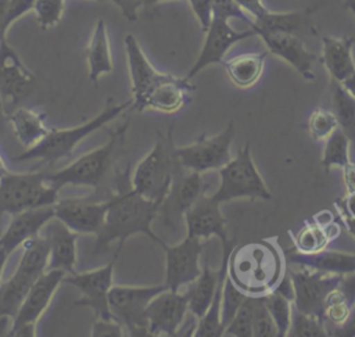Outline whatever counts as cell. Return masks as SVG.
<instances>
[{
  "label": "cell",
  "instance_id": "cell-1",
  "mask_svg": "<svg viewBox=\"0 0 355 337\" xmlns=\"http://www.w3.org/2000/svg\"><path fill=\"white\" fill-rule=\"evenodd\" d=\"M130 168H125L116 175V190L108 198V211L101 230L96 234V247L93 251L107 250L108 244L118 241L119 252L125 241L136 234H143L161 248L168 244L153 232V222L158 216L159 204L139 194L129 175Z\"/></svg>",
  "mask_w": 355,
  "mask_h": 337
},
{
  "label": "cell",
  "instance_id": "cell-2",
  "mask_svg": "<svg viewBox=\"0 0 355 337\" xmlns=\"http://www.w3.org/2000/svg\"><path fill=\"white\" fill-rule=\"evenodd\" d=\"M284 275L282 254L269 241L236 247L227 259V277L247 295H266Z\"/></svg>",
  "mask_w": 355,
  "mask_h": 337
},
{
  "label": "cell",
  "instance_id": "cell-3",
  "mask_svg": "<svg viewBox=\"0 0 355 337\" xmlns=\"http://www.w3.org/2000/svg\"><path fill=\"white\" fill-rule=\"evenodd\" d=\"M132 98L123 103H116L112 97L107 98L104 108L92 119L72 128H51L49 135L35 147L18 154L15 161H42L54 164L65 157H69L75 147L97 129L104 128L108 122L118 118L123 111L132 107Z\"/></svg>",
  "mask_w": 355,
  "mask_h": 337
},
{
  "label": "cell",
  "instance_id": "cell-4",
  "mask_svg": "<svg viewBox=\"0 0 355 337\" xmlns=\"http://www.w3.org/2000/svg\"><path fill=\"white\" fill-rule=\"evenodd\" d=\"M175 150L173 126H171L166 135L158 133L154 147L137 162L132 184L139 194L157 204L162 202L176 172L182 168Z\"/></svg>",
  "mask_w": 355,
  "mask_h": 337
},
{
  "label": "cell",
  "instance_id": "cell-5",
  "mask_svg": "<svg viewBox=\"0 0 355 337\" xmlns=\"http://www.w3.org/2000/svg\"><path fill=\"white\" fill-rule=\"evenodd\" d=\"M128 128L129 122H125L115 129H108L110 139L107 143L83 154L62 169L47 172V182L57 190L67 184L97 187L112 164L114 157L122 151Z\"/></svg>",
  "mask_w": 355,
  "mask_h": 337
},
{
  "label": "cell",
  "instance_id": "cell-6",
  "mask_svg": "<svg viewBox=\"0 0 355 337\" xmlns=\"http://www.w3.org/2000/svg\"><path fill=\"white\" fill-rule=\"evenodd\" d=\"M58 191L47 179L46 172H8L0 178V215L54 205Z\"/></svg>",
  "mask_w": 355,
  "mask_h": 337
},
{
  "label": "cell",
  "instance_id": "cell-7",
  "mask_svg": "<svg viewBox=\"0 0 355 337\" xmlns=\"http://www.w3.org/2000/svg\"><path fill=\"white\" fill-rule=\"evenodd\" d=\"M218 172L220 182L211 197L220 204L236 198H272L266 183L252 161L250 143H245Z\"/></svg>",
  "mask_w": 355,
  "mask_h": 337
},
{
  "label": "cell",
  "instance_id": "cell-8",
  "mask_svg": "<svg viewBox=\"0 0 355 337\" xmlns=\"http://www.w3.org/2000/svg\"><path fill=\"white\" fill-rule=\"evenodd\" d=\"M166 284L125 286L115 284L108 293V305L112 316L122 323L128 336L150 337L146 309L150 301L166 290Z\"/></svg>",
  "mask_w": 355,
  "mask_h": 337
},
{
  "label": "cell",
  "instance_id": "cell-9",
  "mask_svg": "<svg viewBox=\"0 0 355 337\" xmlns=\"http://www.w3.org/2000/svg\"><path fill=\"white\" fill-rule=\"evenodd\" d=\"M65 272L61 269H47L29 288L18 313L11 320L7 336L33 337L36 325L49 308L58 286L64 283Z\"/></svg>",
  "mask_w": 355,
  "mask_h": 337
},
{
  "label": "cell",
  "instance_id": "cell-10",
  "mask_svg": "<svg viewBox=\"0 0 355 337\" xmlns=\"http://www.w3.org/2000/svg\"><path fill=\"white\" fill-rule=\"evenodd\" d=\"M234 135V123L229 122L227 126L215 136L208 137L202 135L189 146H176V157L187 171L198 173L214 169L218 171L232 159L230 146Z\"/></svg>",
  "mask_w": 355,
  "mask_h": 337
},
{
  "label": "cell",
  "instance_id": "cell-11",
  "mask_svg": "<svg viewBox=\"0 0 355 337\" xmlns=\"http://www.w3.org/2000/svg\"><path fill=\"white\" fill-rule=\"evenodd\" d=\"M287 272L294 288V308L305 313L316 315L324 320V298L327 293L340 283L343 275L301 265L290 268Z\"/></svg>",
  "mask_w": 355,
  "mask_h": 337
},
{
  "label": "cell",
  "instance_id": "cell-12",
  "mask_svg": "<svg viewBox=\"0 0 355 337\" xmlns=\"http://www.w3.org/2000/svg\"><path fill=\"white\" fill-rule=\"evenodd\" d=\"M118 254L119 252L116 251L115 257L108 263L97 269L80 273L75 272L72 275H65L64 277V283L71 284L82 294V297L76 300L75 304L92 308L94 318H114L108 305V293L114 286V266L118 259Z\"/></svg>",
  "mask_w": 355,
  "mask_h": 337
},
{
  "label": "cell",
  "instance_id": "cell-13",
  "mask_svg": "<svg viewBox=\"0 0 355 337\" xmlns=\"http://www.w3.org/2000/svg\"><path fill=\"white\" fill-rule=\"evenodd\" d=\"M205 187L202 173L187 171L182 166L173 178L169 191L159 204L158 215L162 223L176 230L179 223L184 219L186 211L205 193Z\"/></svg>",
  "mask_w": 355,
  "mask_h": 337
},
{
  "label": "cell",
  "instance_id": "cell-14",
  "mask_svg": "<svg viewBox=\"0 0 355 337\" xmlns=\"http://www.w3.org/2000/svg\"><path fill=\"white\" fill-rule=\"evenodd\" d=\"M207 241L186 236L180 243L166 245L165 254V284L172 291H179L194 282L202 269L200 263L201 252Z\"/></svg>",
  "mask_w": 355,
  "mask_h": 337
},
{
  "label": "cell",
  "instance_id": "cell-15",
  "mask_svg": "<svg viewBox=\"0 0 355 337\" xmlns=\"http://www.w3.org/2000/svg\"><path fill=\"white\" fill-rule=\"evenodd\" d=\"M204 33L205 39L201 51L186 75V78L190 80L208 65L222 64L226 53L233 44L257 35L254 28L251 26L245 31H236L230 26L229 19L220 17H214L208 29Z\"/></svg>",
  "mask_w": 355,
  "mask_h": 337
},
{
  "label": "cell",
  "instance_id": "cell-16",
  "mask_svg": "<svg viewBox=\"0 0 355 337\" xmlns=\"http://www.w3.org/2000/svg\"><path fill=\"white\" fill-rule=\"evenodd\" d=\"M54 216L78 234H97L105 221L108 198L92 201L83 197L58 198L53 205Z\"/></svg>",
  "mask_w": 355,
  "mask_h": 337
},
{
  "label": "cell",
  "instance_id": "cell-17",
  "mask_svg": "<svg viewBox=\"0 0 355 337\" xmlns=\"http://www.w3.org/2000/svg\"><path fill=\"white\" fill-rule=\"evenodd\" d=\"M189 311V300L184 291H172L169 288L157 294L146 309L150 336H176L184 323Z\"/></svg>",
  "mask_w": 355,
  "mask_h": 337
},
{
  "label": "cell",
  "instance_id": "cell-18",
  "mask_svg": "<svg viewBox=\"0 0 355 337\" xmlns=\"http://www.w3.org/2000/svg\"><path fill=\"white\" fill-rule=\"evenodd\" d=\"M194 89L196 86L186 76L179 78L164 72L132 110L139 112L151 110L164 114H175L190 103Z\"/></svg>",
  "mask_w": 355,
  "mask_h": 337
},
{
  "label": "cell",
  "instance_id": "cell-19",
  "mask_svg": "<svg viewBox=\"0 0 355 337\" xmlns=\"http://www.w3.org/2000/svg\"><path fill=\"white\" fill-rule=\"evenodd\" d=\"M46 272V266L33 257L21 255L10 279L0 284V319H14L32 284Z\"/></svg>",
  "mask_w": 355,
  "mask_h": 337
},
{
  "label": "cell",
  "instance_id": "cell-20",
  "mask_svg": "<svg viewBox=\"0 0 355 337\" xmlns=\"http://www.w3.org/2000/svg\"><path fill=\"white\" fill-rule=\"evenodd\" d=\"M35 82L33 72L24 64L7 36L0 37V93L6 101L18 104Z\"/></svg>",
  "mask_w": 355,
  "mask_h": 337
},
{
  "label": "cell",
  "instance_id": "cell-21",
  "mask_svg": "<svg viewBox=\"0 0 355 337\" xmlns=\"http://www.w3.org/2000/svg\"><path fill=\"white\" fill-rule=\"evenodd\" d=\"M186 236L198 237L208 241L211 237H218L222 245L230 243L226 229V218L220 211V202L208 194H202L184 214Z\"/></svg>",
  "mask_w": 355,
  "mask_h": 337
},
{
  "label": "cell",
  "instance_id": "cell-22",
  "mask_svg": "<svg viewBox=\"0 0 355 337\" xmlns=\"http://www.w3.org/2000/svg\"><path fill=\"white\" fill-rule=\"evenodd\" d=\"M265 46L266 50L284 60L287 64H290L304 79L313 80V62L316 60V55L311 53L304 40L298 37L293 32H283V31H275V32H263L258 35Z\"/></svg>",
  "mask_w": 355,
  "mask_h": 337
},
{
  "label": "cell",
  "instance_id": "cell-23",
  "mask_svg": "<svg viewBox=\"0 0 355 337\" xmlns=\"http://www.w3.org/2000/svg\"><path fill=\"white\" fill-rule=\"evenodd\" d=\"M49 244V266L47 269H61L67 275L76 272V240L78 233L72 232L55 216L51 218L42 229Z\"/></svg>",
  "mask_w": 355,
  "mask_h": 337
},
{
  "label": "cell",
  "instance_id": "cell-24",
  "mask_svg": "<svg viewBox=\"0 0 355 337\" xmlns=\"http://www.w3.org/2000/svg\"><path fill=\"white\" fill-rule=\"evenodd\" d=\"M54 218L53 205L26 209L12 215L7 229L0 236V245L11 255L28 239L40 234L44 225Z\"/></svg>",
  "mask_w": 355,
  "mask_h": 337
},
{
  "label": "cell",
  "instance_id": "cell-25",
  "mask_svg": "<svg viewBox=\"0 0 355 337\" xmlns=\"http://www.w3.org/2000/svg\"><path fill=\"white\" fill-rule=\"evenodd\" d=\"M123 44H125L126 61H128V68L130 75L132 101H133L132 107H133L144 97V94L161 78L164 72L155 69V67L150 62V60L144 54L139 40L133 35L130 33L126 35Z\"/></svg>",
  "mask_w": 355,
  "mask_h": 337
},
{
  "label": "cell",
  "instance_id": "cell-26",
  "mask_svg": "<svg viewBox=\"0 0 355 337\" xmlns=\"http://www.w3.org/2000/svg\"><path fill=\"white\" fill-rule=\"evenodd\" d=\"M354 37L322 36V62L327 69L330 79L343 83L355 72V61L352 58Z\"/></svg>",
  "mask_w": 355,
  "mask_h": 337
},
{
  "label": "cell",
  "instance_id": "cell-27",
  "mask_svg": "<svg viewBox=\"0 0 355 337\" xmlns=\"http://www.w3.org/2000/svg\"><path fill=\"white\" fill-rule=\"evenodd\" d=\"M8 123L14 132L15 139L28 150L39 144L50 132L46 125V116L26 107H18L8 115Z\"/></svg>",
  "mask_w": 355,
  "mask_h": 337
},
{
  "label": "cell",
  "instance_id": "cell-28",
  "mask_svg": "<svg viewBox=\"0 0 355 337\" xmlns=\"http://www.w3.org/2000/svg\"><path fill=\"white\" fill-rule=\"evenodd\" d=\"M86 60L89 67V79L97 85L101 75L110 74L114 69L112 53L107 25L103 18L97 19L90 40L86 47Z\"/></svg>",
  "mask_w": 355,
  "mask_h": 337
},
{
  "label": "cell",
  "instance_id": "cell-29",
  "mask_svg": "<svg viewBox=\"0 0 355 337\" xmlns=\"http://www.w3.org/2000/svg\"><path fill=\"white\" fill-rule=\"evenodd\" d=\"M287 261L293 265H301L331 273H354L355 272V252H344L337 250H322L316 254H287Z\"/></svg>",
  "mask_w": 355,
  "mask_h": 337
},
{
  "label": "cell",
  "instance_id": "cell-30",
  "mask_svg": "<svg viewBox=\"0 0 355 337\" xmlns=\"http://www.w3.org/2000/svg\"><path fill=\"white\" fill-rule=\"evenodd\" d=\"M340 226L336 221L322 223L316 219L305 221L297 233H290L295 252L316 254L340 234Z\"/></svg>",
  "mask_w": 355,
  "mask_h": 337
},
{
  "label": "cell",
  "instance_id": "cell-31",
  "mask_svg": "<svg viewBox=\"0 0 355 337\" xmlns=\"http://www.w3.org/2000/svg\"><path fill=\"white\" fill-rule=\"evenodd\" d=\"M233 248H234V245L232 241L222 245L223 255H222V263L219 268L218 287H216V291H215V295L212 298L209 308L201 318H198L197 327L194 330L196 337H220V336H223L225 329H223L222 319H220L222 291H223V283H225V279L227 275V259H229V255Z\"/></svg>",
  "mask_w": 355,
  "mask_h": 337
},
{
  "label": "cell",
  "instance_id": "cell-32",
  "mask_svg": "<svg viewBox=\"0 0 355 337\" xmlns=\"http://www.w3.org/2000/svg\"><path fill=\"white\" fill-rule=\"evenodd\" d=\"M268 53V50L259 53H243L229 60H223L222 65L236 87L248 89L259 80Z\"/></svg>",
  "mask_w": 355,
  "mask_h": 337
},
{
  "label": "cell",
  "instance_id": "cell-33",
  "mask_svg": "<svg viewBox=\"0 0 355 337\" xmlns=\"http://www.w3.org/2000/svg\"><path fill=\"white\" fill-rule=\"evenodd\" d=\"M218 282H219V270H214L209 266L208 257H207L202 263L200 276L194 282L187 284L184 290L189 300L190 313L196 315L197 318H201L207 312L215 295Z\"/></svg>",
  "mask_w": 355,
  "mask_h": 337
},
{
  "label": "cell",
  "instance_id": "cell-34",
  "mask_svg": "<svg viewBox=\"0 0 355 337\" xmlns=\"http://www.w3.org/2000/svg\"><path fill=\"white\" fill-rule=\"evenodd\" d=\"M313 10L315 8H305V10H297V11L269 10L265 15L255 19L251 28H254L257 35L263 32H275V31L295 33L300 29L312 26L311 15Z\"/></svg>",
  "mask_w": 355,
  "mask_h": 337
},
{
  "label": "cell",
  "instance_id": "cell-35",
  "mask_svg": "<svg viewBox=\"0 0 355 337\" xmlns=\"http://www.w3.org/2000/svg\"><path fill=\"white\" fill-rule=\"evenodd\" d=\"M330 94L333 112L337 116L340 128L347 136L355 140V98L343 86V83L330 79Z\"/></svg>",
  "mask_w": 355,
  "mask_h": 337
},
{
  "label": "cell",
  "instance_id": "cell-36",
  "mask_svg": "<svg viewBox=\"0 0 355 337\" xmlns=\"http://www.w3.org/2000/svg\"><path fill=\"white\" fill-rule=\"evenodd\" d=\"M349 137L338 126L327 139L323 148L322 165L326 171L331 168H344L349 159Z\"/></svg>",
  "mask_w": 355,
  "mask_h": 337
},
{
  "label": "cell",
  "instance_id": "cell-37",
  "mask_svg": "<svg viewBox=\"0 0 355 337\" xmlns=\"http://www.w3.org/2000/svg\"><path fill=\"white\" fill-rule=\"evenodd\" d=\"M265 304L277 326L279 337H286L290 330L291 325V315H293V300L286 297L279 290H273L263 295Z\"/></svg>",
  "mask_w": 355,
  "mask_h": 337
},
{
  "label": "cell",
  "instance_id": "cell-38",
  "mask_svg": "<svg viewBox=\"0 0 355 337\" xmlns=\"http://www.w3.org/2000/svg\"><path fill=\"white\" fill-rule=\"evenodd\" d=\"M291 337H326L329 336L326 323L316 315L301 312L293 308L288 334Z\"/></svg>",
  "mask_w": 355,
  "mask_h": 337
},
{
  "label": "cell",
  "instance_id": "cell-39",
  "mask_svg": "<svg viewBox=\"0 0 355 337\" xmlns=\"http://www.w3.org/2000/svg\"><path fill=\"white\" fill-rule=\"evenodd\" d=\"M255 309V297L247 295L237 309L230 323L225 327L223 336L234 337H252V319Z\"/></svg>",
  "mask_w": 355,
  "mask_h": 337
},
{
  "label": "cell",
  "instance_id": "cell-40",
  "mask_svg": "<svg viewBox=\"0 0 355 337\" xmlns=\"http://www.w3.org/2000/svg\"><path fill=\"white\" fill-rule=\"evenodd\" d=\"M338 126L337 116L331 110L315 108L308 118V132L316 141L326 140Z\"/></svg>",
  "mask_w": 355,
  "mask_h": 337
},
{
  "label": "cell",
  "instance_id": "cell-41",
  "mask_svg": "<svg viewBox=\"0 0 355 337\" xmlns=\"http://www.w3.org/2000/svg\"><path fill=\"white\" fill-rule=\"evenodd\" d=\"M252 337H279L277 326L265 304L263 295L255 297Z\"/></svg>",
  "mask_w": 355,
  "mask_h": 337
},
{
  "label": "cell",
  "instance_id": "cell-42",
  "mask_svg": "<svg viewBox=\"0 0 355 337\" xmlns=\"http://www.w3.org/2000/svg\"><path fill=\"white\" fill-rule=\"evenodd\" d=\"M245 297L247 294L243 293L226 275V279L223 283V291H222V311H220L223 329L230 323V320L236 315L237 309L240 308Z\"/></svg>",
  "mask_w": 355,
  "mask_h": 337
},
{
  "label": "cell",
  "instance_id": "cell-43",
  "mask_svg": "<svg viewBox=\"0 0 355 337\" xmlns=\"http://www.w3.org/2000/svg\"><path fill=\"white\" fill-rule=\"evenodd\" d=\"M65 0H36L33 11L36 12L37 24L42 29L55 26L64 14Z\"/></svg>",
  "mask_w": 355,
  "mask_h": 337
},
{
  "label": "cell",
  "instance_id": "cell-44",
  "mask_svg": "<svg viewBox=\"0 0 355 337\" xmlns=\"http://www.w3.org/2000/svg\"><path fill=\"white\" fill-rule=\"evenodd\" d=\"M211 1H212L214 17H220L225 19L237 18L247 22L250 26L252 25V19L236 4L234 0H211Z\"/></svg>",
  "mask_w": 355,
  "mask_h": 337
},
{
  "label": "cell",
  "instance_id": "cell-45",
  "mask_svg": "<svg viewBox=\"0 0 355 337\" xmlns=\"http://www.w3.org/2000/svg\"><path fill=\"white\" fill-rule=\"evenodd\" d=\"M125 329L121 322L115 318L104 319V318H94L92 325V337H122L125 336Z\"/></svg>",
  "mask_w": 355,
  "mask_h": 337
},
{
  "label": "cell",
  "instance_id": "cell-46",
  "mask_svg": "<svg viewBox=\"0 0 355 337\" xmlns=\"http://www.w3.org/2000/svg\"><path fill=\"white\" fill-rule=\"evenodd\" d=\"M189 4L201 26V31L205 32L214 18L212 1L211 0H189Z\"/></svg>",
  "mask_w": 355,
  "mask_h": 337
},
{
  "label": "cell",
  "instance_id": "cell-47",
  "mask_svg": "<svg viewBox=\"0 0 355 337\" xmlns=\"http://www.w3.org/2000/svg\"><path fill=\"white\" fill-rule=\"evenodd\" d=\"M36 0H8V12H7V19H6V28L7 31L15 22L19 19L24 14L28 11L33 10Z\"/></svg>",
  "mask_w": 355,
  "mask_h": 337
},
{
  "label": "cell",
  "instance_id": "cell-48",
  "mask_svg": "<svg viewBox=\"0 0 355 337\" xmlns=\"http://www.w3.org/2000/svg\"><path fill=\"white\" fill-rule=\"evenodd\" d=\"M234 1L252 19V22L269 11L263 0H234Z\"/></svg>",
  "mask_w": 355,
  "mask_h": 337
},
{
  "label": "cell",
  "instance_id": "cell-49",
  "mask_svg": "<svg viewBox=\"0 0 355 337\" xmlns=\"http://www.w3.org/2000/svg\"><path fill=\"white\" fill-rule=\"evenodd\" d=\"M128 21H136L139 10L143 7V0H114L112 1Z\"/></svg>",
  "mask_w": 355,
  "mask_h": 337
},
{
  "label": "cell",
  "instance_id": "cell-50",
  "mask_svg": "<svg viewBox=\"0 0 355 337\" xmlns=\"http://www.w3.org/2000/svg\"><path fill=\"white\" fill-rule=\"evenodd\" d=\"M334 207H336L337 212H343V214L348 215L349 218L355 219V193L345 194V197H343L334 202Z\"/></svg>",
  "mask_w": 355,
  "mask_h": 337
},
{
  "label": "cell",
  "instance_id": "cell-51",
  "mask_svg": "<svg viewBox=\"0 0 355 337\" xmlns=\"http://www.w3.org/2000/svg\"><path fill=\"white\" fill-rule=\"evenodd\" d=\"M343 180L345 186V193H355V162L349 161L343 168Z\"/></svg>",
  "mask_w": 355,
  "mask_h": 337
},
{
  "label": "cell",
  "instance_id": "cell-52",
  "mask_svg": "<svg viewBox=\"0 0 355 337\" xmlns=\"http://www.w3.org/2000/svg\"><path fill=\"white\" fill-rule=\"evenodd\" d=\"M8 12V0H0V37L7 36L6 19Z\"/></svg>",
  "mask_w": 355,
  "mask_h": 337
},
{
  "label": "cell",
  "instance_id": "cell-53",
  "mask_svg": "<svg viewBox=\"0 0 355 337\" xmlns=\"http://www.w3.org/2000/svg\"><path fill=\"white\" fill-rule=\"evenodd\" d=\"M338 218H340L341 223L344 225V227L347 229V232L355 239V219L349 218L348 215H345L343 212H338Z\"/></svg>",
  "mask_w": 355,
  "mask_h": 337
},
{
  "label": "cell",
  "instance_id": "cell-54",
  "mask_svg": "<svg viewBox=\"0 0 355 337\" xmlns=\"http://www.w3.org/2000/svg\"><path fill=\"white\" fill-rule=\"evenodd\" d=\"M343 86L354 96V98H355V72L354 74H351L344 82H343Z\"/></svg>",
  "mask_w": 355,
  "mask_h": 337
},
{
  "label": "cell",
  "instance_id": "cell-55",
  "mask_svg": "<svg viewBox=\"0 0 355 337\" xmlns=\"http://www.w3.org/2000/svg\"><path fill=\"white\" fill-rule=\"evenodd\" d=\"M8 257H10V254L0 245V284L3 283V282H1V279H3V272H4V266H6L7 261H8Z\"/></svg>",
  "mask_w": 355,
  "mask_h": 337
},
{
  "label": "cell",
  "instance_id": "cell-56",
  "mask_svg": "<svg viewBox=\"0 0 355 337\" xmlns=\"http://www.w3.org/2000/svg\"><path fill=\"white\" fill-rule=\"evenodd\" d=\"M8 172H10V169H8V166H7V164H6L4 158H3V155H1V153H0V178H3L4 175H7Z\"/></svg>",
  "mask_w": 355,
  "mask_h": 337
},
{
  "label": "cell",
  "instance_id": "cell-57",
  "mask_svg": "<svg viewBox=\"0 0 355 337\" xmlns=\"http://www.w3.org/2000/svg\"><path fill=\"white\" fill-rule=\"evenodd\" d=\"M161 1H165V0H143V8L150 10V8H153L154 6H157Z\"/></svg>",
  "mask_w": 355,
  "mask_h": 337
},
{
  "label": "cell",
  "instance_id": "cell-58",
  "mask_svg": "<svg viewBox=\"0 0 355 337\" xmlns=\"http://www.w3.org/2000/svg\"><path fill=\"white\" fill-rule=\"evenodd\" d=\"M344 7L355 15V0H344Z\"/></svg>",
  "mask_w": 355,
  "mask_h": 337
},
{
  "label": "cell",
  "instance_id": "cell-59",
  "mask_svg": "<svg viewBox=\"0 0 355 337\" xmlns=\"http://www.w3.org/2000/svg\"><path fill=\"white\" fill-rule=\"evenodd\" d=\"M4 100H3V97H1V93H0V122L4 119V110H6V107H4Z\"/></svg>",
  "mask_w": 355,
  "mask_h": 337
},
{
  "label": "cell",
  "instance_id": "cell-60",
  "mask_svg": "<svg viewBox=\"0 0 355 337\" xmlns=\"http://www.w3.org/2000/svg\"><path fill=\"white\" fill-rule=\"evenodd\" d=\"M108 1H111V3H112V1H114V0H108Z\"/></svg>",
  "mask_w": 355,
  "mask_h": 337
},
{
  "label": "cell",
  "instance_id": "cell-61",
  "mask_svg": "<svg viewBox=\"0 0 355 337\" xmlns=\"http://www.w3.org/2000/svg\"><path fill=\"white\" fill-rule=\"evenodd\" d=\"M97 1H101V0H97Z\"/></svg>",
  "mask_w": 355,
  "mask_h": 337
}]
</instances>
